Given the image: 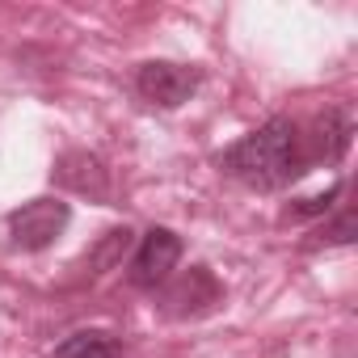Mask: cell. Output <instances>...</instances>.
Returning a JSON list of instances; mask_svg holds the SVG:
<instances>
[{
  "instance_id": "1",
  "label": "cell",
  "mask_w": 358,
  "mask_h": 358,
  "mask_svg": "<svg viewBox=\"0 0 358 358\" xmlns=\"http://www.w3.org/2000/svg\"><path fill=\"white\" fill-rule=\"evenodd\" d=\"M220 169L249 190H282L299 173H308L303 148H299V127L291 118L262 122L257 131H249L220 156Z\"/></svg>"
},
{
  "instance_id": "2",
  "label": "cell",
  "mask_w": 358,
  "mask_h": 358,
  "mask_svg": "<svg viewBox=\"0 0 358 358\" xmlns=\"http://www.w3.org/2000/svg\"><path fill=\"white\" fill-rule=\"evenodd\" d=\"M68 220H72V207L64 199H30L26 207H17L9 215V236H13L17 249L38 253V249H47L64 236Z\"/></svg>"
},
{
  "instance_id": "3",
  "label": "cell",
  "mask_w": 358,
  "mask_h": 358,
  "mask_svg": "<svg viewBox=\"0 0 358 358\" xmlns=\"http://www.w3.org/2000/svg\"><path fill=\"white\" fill-rule=\"evenodd\" d=\"M199 68H186V64H169V59H152L135 72V89L143 101L160 106V110H177L182 101H190L199 93Z\"/></svg>"
},
{
  "instance_id": "4",
  "label": "cell",
  "mask_w": 358,
  "mask_h": 358,
  "mask_svg": "<svg viewBox=\"0 0 358 358\" xmlns=\"http://www.w3.org/2000/svg\"><path fill=\"white\" fill-rule=\"evenodd\" d=\"M224 299V287L220 278L207 270V266H190L182 278H173L160 295V312L173 316V320H186V316H203L211 312L215 303Z\"/></svg>"
},
{
  "instance_id": "5",
  "label": "cell",
  "mask_w": 358,
  "mask_h": 358,
  "mask_svg": "<svg viewBox=\"0 0 358 358\" xmlns=\"http://www.w3.org/2000/svg\"><path fill=\"white\" fill-rule=\"evenodd\" d=\"M177 262H182V236H177L173 228H152L139 241L135 257H131V282L143 287V291H156L160 282L173 278Z\"/></svg>"
},
{
  "instance_id": "6",
  "label": "cell",
  "mask_w": 358,
  "mask_h": 358,
  "mask_svg": "<svg viewBox=\"0 0 358 358\" xmlns=\"http://www.w3.org/2000/svg\"><path fill=\"white\" fill-rule=\"evenodd\" d=\"M350 135H354L350 110H341V106L324 110V114L316 118L312 135H299V148H303V169H308V164H316V160H324V164L341 160V156H345V148H350Z\"/></svg>"
},
{
  "instance_id": "7",
  "label": "cell",
  "mask_w": 358,
  "mask_h": 358,
  "mask_svg": "<svg viewBox=\"0 0 358 358\" xmlns=\"http://www.w3.org/2000/svg\"><path fill=\"white\" fill-rule=\"evenodd\" d=\"M55 182L76 190V194H93V199H106L110 182H106V164L93 156V152H68L59 164H55Z\"/></svg>"
},
{
  "instance_id": "8",
  "label": "cell",
  "mask_w": 358,
  "mask_h": 358,
  "mask_svg": "<svg viewBox=\"0 0 358 358\" xmlns=\"http://www.w3.org/2000/svg\"><path fill=\"white\" fill-rule=\"evenodd\" d=\"M51 358H122V345L106 329H80L68 341H59Z\"/></svg>"
},
{
  "instance_id": "9",
  "label": "cell",
  "mask_w": 358,
  "mask_h": 358,
  "mask_svg": "<svg viewBox=\"0 0 358 358\" xmlns=\"http://www.w3.org/2000/svg\"><path fill=\"white\" fill-rule=\"evenodd\" d=\"M131 249V228H114V232H106L101 236V245L89 253V278H97V274H106V270H114L118 262H122V253Z\"/></svg>"
},
{
  "instance_id": "10",
  "label": "cell",
  "mask_w": 358,
  "mask_h": 358,
  "mask_svg": "<svg viewBox=\"0 0 358 358\" xmlns=\"http://www.w3.org/2000/svg\"><path fill=\"white\" fill-rule=\"evenodd\" d=\"M333 199H341V182H337V186H329V190H324V194H316V199H303V203H299V207H291L287 215H291V220L320 215V211H329V207H333Z\"/></svg>"
},
{
  "instance_id": "11",
  "label": "cell",
  "mask_w": 358,
  "mask_h": 358,
  "mask_svg": "<svg viewBox=\"0 0 358 358\" xmlns=\"http://www.w3.org/2000/svg\"><path fill=\"white\" fill-rule=\"evenodd\" d=\"M320 241H324V245H350V241H354V211L345 207V211L320 232Z\"/></svg>"
}]
</instances>
